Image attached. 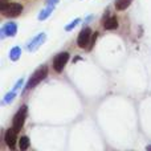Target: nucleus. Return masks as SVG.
<instances>
[{
    "label": "nucleus",
    "instance_id": "f257e3e1",
    "mask_svg": "<svg viewBox=\"0 0 151 151\" xmlns=\"http://www.w3.org/2000/svg\"><path fill=\"white\" fill-rule=\"evenodd\" d=\"M47 76H48V68L47 66H41L40 69H37V70L32 74V77L29 78L28 83H27V86H25V90H31V89H33L35 86H37L42 80L47 78Z\"/></svg>",
    "mask_w": 151,
    "mask_h": 151
},
{
    "label": "nucleus",
    "instance_id": "dca6fc26",
    "mask_svg": "<svg viewBox=\"0 0 151 151\" xmlns=\"http://www.w3.org/2000/svg\"><path fill=\"white\" fill-rule=\"evenodd\" d=\"M11 0H0V11H4L9 5Z\"/></svg>",
    "mask_w": 151,
    "mask_h": 151
},
{
    "label": "nucleus",
    "instance_id": "a211bd4d",
    "mask_svg": "<svg viewBox=\"0 0 151 151\" xmlns=\"http://www.w3.org/2000/svg\"><path fill=\"white\" fill-rule=\"evenodd\" d=\"M146 149H147V150H151V146H147V147H146Z\"/></svg>",
    "mask_w": 151,
    "mask_h": 151
},
{
    "label": "nucleus",
    "instance_id": "39448f33",
    "mask_svg": "<svg viewBox=\"0 0 151 151\" xmlns=\"http://www.w3.org/2000/svg\"><path fill=\"white\" fill-rule=\"evenodd\" d=\"M21 12H23V5L19 3H9V5L4 11H1V13L5 17H16Z\"/></svg>",
    "mask_w": 151,
    "mask_h": 151
},
{
    "label": "nucleus",
    "instance_id": "f03ea898",
    "mask_svg": "<svg viewBox=\"0 0 151 151\" xmlns=\"http://www.w3.org/2000/svg\"><path fill=\"white\" fill-rule=\"evenodd\" d=\"M27 113H28V107L27 106H21L19 109V111L15 114L12 121V127L15 129L16 131H20L23 129L24 123H25V118H27Z\"/></svg>",
    "mask_w": 151,
    "mask_h": 151
},
{
    "label": "nucleus",
    "instance_id": "ddd939ff",
    "mask_svg": "<svg viewBox=\"0 0 151 151\" xmlns=\"http://www.w3.org/2000/svg\"><path fill=\"white\" fill-rule=\"evenodd\" d=\"M19 147L20 150H27L29 147V138L28 137H21L19 139Z\"/></svg>",
    "mask_w": 151,
    "mask_h": 151
},
{
    "label": "nucleus",
    "instance_id": "4468645a",
    "mask_svg": "<svg viewBox=\"0 0 151 151\" xmlns=\"http://www.w3.org/2000/svg\"><path fill=\"white\" fill-rule=\"evenodd\" d=\"M16 89H12V91H9V93L7 94V96L4 97V99H3V104H8V102H11L13 98L16 97Z\"/></svg>",
    "mask_w": 151,
    "mask_h": 151
},
{
    "label": "nucleus",
    "instance_id": "9b49d317",
    "mask_svg": "<svg viewBox=\"0 0 151 151\" xmlns=\"http://www.w3.org/2000/svg\"><path fill=\"white\" fill-rule=\"evenodd\" d=\"M133 0H115V8L118 11H123L131 4Z\"/></svg>",
    "mask_w": 151,
    "mask_h": 151
},
{
    "label": "nucleus",
    "instance_id": "20e7f679",
    "mask_svg": "<svg viewBox=\"0 0 151 151\" xmlns=\"http://www.w3.org/2000/svg\"><path fill=\"white\" fill-rule=\"evenodd\" d=\"M91 36H93V33H91V29L89 28V27L83 28L82 31L78 33L77 45H78L80 48H82V49H85V48L89 45V42H90V37H91Z\"/></svg>",
    "mask_w": 151,
    "mask_h": 151
},
{
    "label": "nucleus",
    "instance_id": "423d86ee",
    "mask_svg": "<svg viewBox=\"0 0 151 151\" xmlns=\"http://www.w3.org/2000/svg\"><path fill=\"white\" fill-rule=\"evenodd\" d=\"M45 39H47V35H45V33H39L37 36H35L33 39H32L31 41L28 42V45H27V49H28L29 52H33V50H36L37 48H40V45H42V42L45 41Z\"/></svg>",
    "mask_w": 151,
    "mask_h": 151
},
{
    "label": "nucleus",
    "instance_id": "9d476101",
    "mask_svg": "<svg viewBox=\"0 0 151 151\" xmlns=\"http://www.w3.org/2000/svg\"><path fill=\"white\" fill-rule=\"evenodd\" d=\"M53 8H55V5H48L47 8H44V9L40 12V15H39V20H47V19L52 15Z\"/></svg>",
    "mask_w": 151,
    "mask_h": 151
},
{
    "label": "nucleus",
    "instance_id": "0eeeda50",
    "mask_svg": "<svg viewBox=\"0 0 151 151\" xmlns=\"http://www.w3.org/2000/svg\"><path fill=\"white\" fill-rule=\"evenodd\" d=\"M16 134H17V131H16L13 127L9 129V130H7V133H5V137H4L5 145H7L11 150H13L16 146V141H17V135H16Z\"/></svg>",
    "mask_w": 151,
    "mask_h": 151
},
{
    "label": "nucleus",
    "instance_id": "6e6552de",
    "mask_svg": "<svg viewBox=\"0 0 151 151\" xmlns=\"http://www.w3.org/2000/svg\"><path fill=\"white\" fill-rule=\"evenodd\" d=\"M16 32H17L16 23H7L0 31V36H1V39H4L5 36H15Z\"/></svg>",
    "mask_w": 151,
    "mask_h": 151
},
{
    "label": "nucleus",
    "instance_id": "1a4fd4ad",
    "mask_svg": "<svg viewBox=\"0 0 151 151\" xmlns=\"http://www.w3.org/2000/svg\"><path fill=\"white\" fill-rule=\"evenodd\" d=\"M104 28L107 31H113V29L118 28V19L115 16H110L109 19H106V21L104 23Z\"/></svg>",
    "mask_w": 151,
    "mask_h": 151
},
{
    "label": "nucleus",
    "instance_id": "2eb2a0df",
    "mask_svg": "<svg viewBox=\"0 0 151 151\" xmlns=\"http://www.w3.org/2000/svg\"><path fill=\"white\" fill-rule=\"evenodd\" d=\"M80 21H81V19H74V20L72 21V23L69 24V25H66V27H65V31H68V32H69V31H72V29H73L74 27L77 25L78 23H80Z\"/></svg>",
    "mask_w": 151,
    "mask_h": 151
},
{
    "label": "nucleus",
    "instance_id": "7ed1b4c3",
    "mask_svg": "<svg viewBox=\"0 0 151 151\" xmlns=\"http://www.w3.org/2000/svg\"><path fill=\"white\" fill-rule=\"evenodd\" d=\"M69 61V53L68 52H61L53 60V69H55L57 73H61L65 68V65Z\"/></svg>",
    "mask_w": 151,
    "mask_h": 151
},
{
    "label": "nucleus",
    "instance_id": "f8f14e48",
    "mask_svg": "<svg viewBox=\"0 0 151 151\" xmlns=\"http://www.w3.org/2000/svg\"><path fill=\"white\" fill-rule=\"evenodd\" d=\"M20 56H21V49L19 47H15V48H12V49H11L9 58L12 61H17L19 58H20Z\"/></svg>",
    "mask_w": 151,
    "mask_h": 151
},
{
    "label": "nucleus",
    "instance_id": "f3484780",
    "mask_svg": "<svg viewBox=\"0 0 151 151\" xmlns=\"http://www.w3.org/2000/svg\"><path fill=\"white\" fill-rule=\"evenodd\" d=\"M58 1H60V0H47V4L48 5H56V4H58Z\"/></svg>",
    "mask_w": 151,
    "mask_h": 151
}]
</instances>
